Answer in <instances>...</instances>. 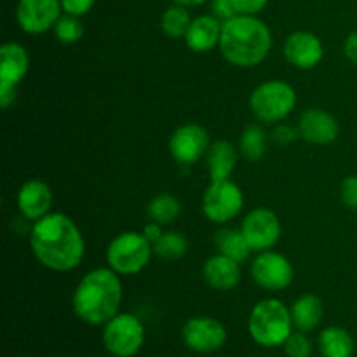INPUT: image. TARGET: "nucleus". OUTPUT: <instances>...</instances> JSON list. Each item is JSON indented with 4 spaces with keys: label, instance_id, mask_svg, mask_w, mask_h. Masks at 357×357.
Wrapping results in <instances>:
<instances>
[{
    "label": "nucleus",
    "instance_id": "f257e3e1",
    "mask_svg": "<svg viewBox=\"0 0 357 357\" xmlns=\"http://www.w3.org/2000/svg\"><path fill=\"white\" fill-rule=\"evenodd\" d=\"M30 246L38 264L54 272H68L80 265L86 251L79 227L63 213H49L33 222Z\"/></svg>",
    "mask_w": 357,
    "mask_h": 357
},
{
    "label": "nucleus",
    "instance_id": "f03ea898",
    "mask_svg": "<svg viewBox=\"0 0 357 357\" xmlns=\"http://www.w3.org/2000/svg\"><path fill=\"white\" fill-rule=\"evenodd\" d=\"M122 302L121 278L110 267L87 272L73 291V312L91 326L107 324L119 314Z\"/></svg>",
    "mask_w": 357,
    "mask_h": 357
},
{
    "label": "nucleus",
    "instance_id": "7ed1b4c3",
    "mask_svg": "<svg viewBox=\"0 0 357 357\" xmlns=\"http://www.w3.org/2000/svg\"><path fill=\"white\" fill-rule=\"evenodd\" d=\"M218 47L230 65L251 68L260 65L268 56L272 49V33L257 16L237 14L223 21Z\"/></svg>",
    "mask_w": 357,
    "mask_h": 357
},
{
    "label": "nucleus",
    "instance_id": "20e7f679",
    "mask_svg": "<svg viewBox=\"0 0 357 357\" xmlns=\"http://www.w3.org/2000/svg\"><path fill=\"white\" fill-rule=\"evenodd\" d=\"M291 310L278 298L260 300L253 307L248 321V331L251 338L261 347H279L284 345L293 333Z\"/></svg>",
    "mask_w": 357,
    "mask_h": 357
},
{
    "label": "nucleus",
    "instance_id": "39448f33",
    "mask_svg": "<svg viewBox=\"0 0 357 357\" xmlns=\"http://www.w3.org/2000/svg\"><path fill=\"white\" fill-rule=\"evenodd\" d=\"M153 246L143 234L129 230L122 232L108 244L107 264L119 275L139 274L152 258Z\"/></svg>",
    "mask_w": 357,
    "mask_h": 357
},
{
    "label": "nucleus",
    "instance_id": "423d86ee",
    "mask_svg": "<svg viewBox=\"0 0 357 357\" xmlns=\"http://www.w3.org/2000/svg\"><path fill=\"white\" fill-rule=\"evenodd\" d=\"M296 105V93L284 80H267L251 93L250 108L260 122L274 124L288 117Z\"/></svg>",
    "mask_w": 357,
    "mask_h": 357
},
{
    "label": "nucleus",
    "instance_id": "0eeeda50",
    "mask_svg": "<svg viewBox=\"0 0 357 357\" xmlns=\"http://www.w3.org/2000/svg\"><path fill=\"white\" fill-rule=\"evenodd\" d=\"M145 342V326L129 312H119L103 328V345L114 357H132Z\"/></svg>",
    "mask_w": 357,
    "mask_h": 357
},
{
    "label": "nucleus",
    "instance_id": "6e6552de",
    "mask_svg": "<svg viewBox=\"0 0 357 357\" xmlns=\"http://www.w3.org/2000/svg\"><path fill=\"white\" fill-rule=\"evenodd\" d=\"M243 206V190L230 178L211 181L202 195V213L213 223L230 222L239 215Z\"/></svg>",
    "mask_w": 357,
    "mask_h": 357
},
{
    "label": "nucleus",
    "instance_id": "1a4fd4ad",
    "mask_svg": "<svg viewBox=\"0 0 357 357\" xmlns=\"http://www.w3.org/2000/svg\"><path fill=\"white\" fill-rule=\"evenodd\" d=\"M241 232L246 237L251 251H268L281 239V220L272 209L257 208L243 220Z\"/></svg>",
    "mask_w": 357,
    "mask_h": 357
},
{
    "label": "nucleus",
    "instance_id": "9d476101",
    "mask_svg": "<svg viewBox=\"0 0 357 357\" xmlns=\"http://www.w3.org/2000/svg\"><path fill=\"white\" fill-rule=\"evenodd\" d=\"M251 275L260 288L267 291H282L295 278L293 265L278 251H261L251 264Z\"/></svg>",
    "mask_w": 357,
    "mask_h": 357
},
{
    "label": "nucleus",
    "instance_id": "9b49d317",
    "mask_svg": "<svg viewBox=\"0 0 357 357\" xmlns=\"http://www.w3.org/2000/svg\"><path fill=\"white\" fill-rule=\"evenodd\" d=\"M181 338L190 351L199 354H211L225 345L227 330L215 317L197 316L185 323Z\"/></svg>",
    "mask_w": 357,
    "mask_h": 357
},
{
    "label": "nucleus",
    "instance_id": "f8f14e48",
    "mask_svg": "<svg viewBox=\"0 0 357 357\" xmlns=\"http://www.w3.org/2000/svg\"><path fill=\"white\" fill-rule=\"evenodd\" d=\"M209 132L201 124H183L171 135L169 138V153L181 166H192L199 162L208 153Z\"/></svg>",
    "mask_w": 357,
    "mask_h": 357
},
{
    "label": "nucleus",
    "instance_id": "ddd939ff",
    "mask_svg": "<svg viewBox=\"0 0 357 357\" xmlns=\"http://www.w3.org/2000/svg\"><path fill=\"white\" fill-rule=\"evenodd\" d=\"M61 10V0H20L16 21L24 33L38 35L54 28Z\"/></svg>",
    "mask_w": 357,
    "mask_h": 357
},
{
    "label": "nucleus",
    "instance_id": "4468645a",
    "mask_svg": "<svg viewBox=\"0 0 357 357\" xmlns=\"http://www.w3.org/2000/svg\"><path fill=\"white\" fill-rule=\"evenodd\" d=\"M284 56L289 65L300 70H312L324 56L323 42L310 31H293L284 40Z\"/></svg>",
    "mask_w": 357,
    "mask_h": 357
},
{
    "label": "nucleus",
    "instance_id": "2eb2a0df",
    "mask_svg": "<svg viewBox=\"0 0 357 357\" xmlns=\"http://www.w3.org/2000/svg\"><path fill=\"white\" fill-rule=\"evenodd\" d=\"M298 136L312 145H330L338 138L337 119L321 108H309L298 119Z\"/></svg>",
    "mask_w": 357,
    "mask_h": 357
},
{
    "label": "nucleus",
    "instance_id": "dca6fc26",
    "mask_svg": "<svg viewBox=\"0 0 357 357\" xmlns=\"http://www.w3.org/2000/svg\"><path fill=\"white\" fill-rule=\"evenodd\" d=\"M52 204V192L49 185L42 180H28L21 185L17 192V209L23 218L30 222L44 218L49 215Z\"/></svg>",
    "mask_w": 357,
    "mask_h": 357
},
{
    "label": "nucleus",
    "instance_id": "f3484780",
    "mask_svg": "<svg viewBox=\"0 0 357 357\" xmlns=\"http://www.w3.org/2000/svg\"><path fill=\"white\" fill-rule=\"evenodd\" d=\"M202 275L211 288L218 291H230L241 282V267L236 260L218 253L206 260Z\"/></svg>",
    "mask_w": 357,
    "mask_h": 357
},
{
    "label": "nucleus",
    "instance_id": "a211bd4d",
    "mask_svg": "<svg viewBox=\"0 0 357 357\" xmlns=\"http://www.w3.org/2000/svg\"><path fill=\"white\" fill-rule=\"evenodd\" d=\"M222 26L223 21H220L216 16H199L192 21L190 28H188L187 35H185V42L187 47L194 52H208L215 49L220 44V37H222Z\"/></svg>",
    "mask_w": 357,
    "mask_h": 357
},
{
    "label": "nucleus",
    "instance_id": "6ab92c4d",
    "mask_svg": "<svg viewBox=\"0 0 357 357\" xmlns=\"http://www.w3.org/2000/svg\"><path fill=\"white\" fill-rule=\"evenodd\" d=\"M30 68L28 51L17 42H6L0 47V84L20 86Z\"/></svg>",
    "mask_w": 357,
    "mask_h": 357
},
{
    "label": "nucleus",
    "instance_id": "aec40b11",
    "mask_svg": "<svg viewBox=\"0 0 357 357\" xmlns=\"http://www.w3.org/2000/svg\"><path fill=\"white\" fill-rule=\"evenodd\" d=\"M206 162H208V171L211 181L227 180L232 176L234 169L237 166V150L227 139H218L213 142L206 153Z\"/></svg>",
    "mask_w": 357,
    "mask_h": 357
},
{
    "label": "nucleus",
    "instance_id": "412c9836",
    "mask_svg": "<svg viewBox=\"0 0 357 357\" xmlns=\"http://www.w3.org/2000/svg\"><path fill=\"white\" fill-rule=\"evenodd\" d=\"M289 310H291L293 326L303 333L316 330L323 319V302L319 296L312 295V293H307V295L296 298Z\"/></svg>",
    "mask_w": 357,
    "mask_h": 357
},
{
    "label": "nucleus",
    "instance_id": "4be33fe9",
    "mask_svg": "<svg viewBox=\"0 0 357 357\" xmlns=\"http://www.w3.org/2000/svg\"><path fill=\"white\" fill-rule=\"evenodd\" d=\"M319 351L323 357H352L356 351L354 338L340 326H328L319 335Z\"/></svg>",
    "mask_w": 357,
    "mask_h": 357
},
{
    "label": "nucleus",
    "instance_id": "5701e85b",
    "mask_svg": "<svg viewBox=\"0 0 357 357\" xmlns=\"http://www.w3.org/2000/svg\"><path fill=\"white\" fill-rule=\"evenodd\" d=\"M216 248H218V253L225 255V257L232 258L237 264H243L250 258L251 248L248 244L246 237L241 232V229H222L216 232L215 237Z\"/></svg>",
    "mask_w": 357,
    "mask_h": 357
},
{
    "label": "nucleus",
    "instance_id": "b1692460",
    "mask_svg": "<svg viewBox=\"0 0 357 357\" xmlns=\"http://www.w3.org/2000/svg\"><path fill=\"white\" fill-rule=\"evenodd\" d=\"M146 213H149V218L152 222L160 223V225H169V223H173L180 216L181 204L174 195L164 192V194L155 195L149 202Z\"/></svg>",
    "mask_w": 357,
    "mask_h": 357
},
{
    "label": "nucleus",
    "instance_id": "393cba45",
    "mask_svg": "<svg viewBox=\"0 0 357 357\" xmlns=\"http://www.w3.org/2000/svg\"><path fill=\"white\" fill-rule=\"evenodd\" d=\"M241 153L250 162H257L267 152V135L260 124H250L241 135Z\"/></svg>",
    "mask_w": 357,
    "mask_h": 357
},
{
    "label": "nucleus",
    "instance_id": "a878e982",
    "mask_svg": "<svg viewBox=\"0 0 357 357\" xmlns=\"http://www.w3.org/2000/svg\"><path fill=\"white\" fill-rule=\"evenodd\" d=\"M192 21L194 20L190 17L187 7L173 6L164 10L160 17V28L169 38H185Z\"/></svg>",
    "mask_w": 357,
    "mask_h": 357
},
{
    "label": "nucleus",
    "instance_id": "bb28decb",
    "mask_svg": "<svg viewBox=\"0 0 357 357\" xmlns=\"http://www.w3.org/2000/svg\"><path fill=\"white\" fill-rule=\"evenodd\" d=\"M188 241L183 234L176 230L164 232L162 237L153 244V253L162 260H180L187 255Z\"/></svg>",
    "mask_w": 357,
    "mask_h": 357
},
{
    "label": "nucleus",
    "instance_id": "cd10ccee",
    "mask_svg": "<svg viewBox=\"0 0 357 357\" xmlns=\"http://www.w3.org/2000/svg\"><path fill=\"white\" fill-rule=\"evenodd\" d=\"M54 35L59 42L63 44H75L82 38L84 35V24L79 20V16H72V14H65L59 16V20L54 24Z\"/></svg>",
    "mask_w": 357,
    "mask_h": 357
},
{
    "label": "nucleus",
    "instance_id": "c85d7f7f",
    "mask_svg": "<svg viewBox=\"0 0 357 357\" xmlns=\"http://www.w3.org/2000/svg\"><path fill=\"white\" fill-rule=\"evenodd\" d=\"M282 347H284V352L288 357H310L314 351V345L307 338V333L298 330L289 335Z\"/></svg>",
    "mask_w": 357,
    "mask_h": 357
},
{
    "label": "nucleus",
    "instance_id": "c756f323",
    "mask_svg": "<svg viewBox=\"0 0 357 357\" xmlns=\"http://www.w3.org/2000/svg\"><path fill=\"white\" fill-rule=\"evenodd\" d=\"M340 199L349 209H357V174H351L342 181Z\"/></svg>",
    "mask_w": 357,
    "mask_h": 357
},
{
    "label": "nucleus",
    "instance_id": "7c9ffc66",
    "mask_svg": "<svg viewBox=\"0 0 357 357\" xmlns=\"http://www.w3.org/2000/svg\"><path fill=\"white\" fill-rule=\"evenodd\" d=\"M96 0H61V7L65 14H72V16H84L89 13L94 7Z\"/></svg>",
    "mask_w": 357,
    "mask_h": 357
},
{
    "label": "nucleus",
    "instance_id": "2f4dec72",
    "mask_svg": "<svg viewBox=\"0 0 357 357\" xmlns=\"http://www.w3.org/2000/svg\"><path fill=\"white\" fill-rule=\"evenodd\" d=\"M211 10H213V16L218 17L220 21H227L230 17L237 16V9L234 6L232 0H213L211 2Z\"/></svg>",
    "mask_w": 357,
    "mask_h": 357
},
{
    "label": "nucleus",
    "instance_id": "473e14b6",
    "mask_svg": "<svg viewBox=\"0 0 357 357\" xmlns=\"http://www.w3.org/2000/svg\"><path fill=\"white\" fill-rule=\"evenodd\" d=\"M296 136H298V129H293L291 126L286 124L278 126L274 129V132H272V139L275 143H279V145H291L296 139Z\"/></svg>",
    "mask_w": 357,
    "mask_h": 357
},
{
    "label": "nucleus",
    "instance_id": "72a5a7b5",
    "mask_svg": "<svg viewBox=\"0 0 357 357\" xmlns=\"http://www.w3.org/2000/svg\"><path fill=\"white\" fill-rule=\"evenodd\" d=\"M232 2L239 14H251V16H255V14L265 9L268 0H232Z\"/></svg>",
    "mask_w": 357,
    "mask_h": 357
},
{
    "label": "nucleus",
    "instance_id": "f704fd0d",
    "mask_svg": "<svg viewBox=\"0 0 357 357\" xmlns=\"http://www.w3.org/2000/svg\"><path fill=\"white\" fill-rule=\"evenodd\" d=\"M17 86H9V84H0V105L3 110L10 107L16 101Z\"/></svg>",
    "mask_w": 357,
    "mask_h": 357
},
{
    "label": "nucleus",
    "instance_id": "c9c22d12",
    "mask_svg": "<svg viewBox=\"0 0 357 357\" xmlns=\"http://www.w3.org/2000/svg\"><path fill=\"white\" fill-rule=\"evenodd\" d=\"M344 54L349 61L357 65V31H352V33H349L347 38H345Z\"/></svg>",
    "mask_w": 357,
    "mask_h": 357
},
{
    "label": "nucleus",
    "instance_id": "e433bc0d",
    "mask_svg": "<svg viewBox=\"0 0 357 357\" xmlns=\"http://www.w3.org/2000/svg\"><path fill=\"white\" fill-rule=\"evenodd\" d=\"M143 236L146 237V241H149V243H152V246L153 244L157 243V241L160 239V237H162V225H160V223H157V222H152V220H150V223H146L145 225V229H143Z\"/></svg>",
    "mask_w": 357,
    "mask_h": 357
},
{
    "label": "nucleus",
    "instance_id": "4c0bfd02",
    "mask_svg": "<svg viewBox=\"0 0 357 357\" xmlns=\"http://www.w3.org/2000/svg\"><path fill=\"white\" fill-rule=\"evenodd\" d=\"M176 6H181V7H197V6H202V3H206L208 0H173Z\"/></svg>",
    "mask_w": 357,
    "mask_h": 357
}]
</instances>
